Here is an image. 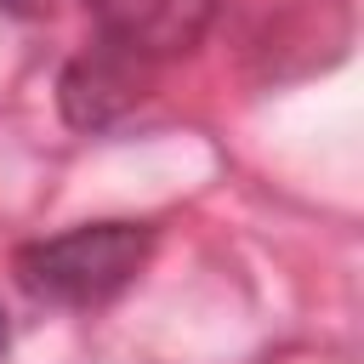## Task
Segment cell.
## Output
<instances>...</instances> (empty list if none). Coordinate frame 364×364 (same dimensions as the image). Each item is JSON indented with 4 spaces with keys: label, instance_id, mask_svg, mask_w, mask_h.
I'll return each instance as SVG.
<instances>
[{
    "label": "cell",
    "instance_id": "3957f363",
    "mask_svg": "<svg viewBox=\"0 0 364 364\" xmlns=\"http://www.w3.org/2000/svg\"><path fill=\"white\" fill-rule=\"evenodd\" d=\"M142 85H148V63H136V57H125V51L97 40L91 51H80L63 68V114L80 131H102L125 108H136Z\"/></svg>",
    "mask_w": 364,
    "mask_h": 364
},
{
    "label": "cell",
    "instance_id": "5b68a950",
    "mask_svg": "<svg viewBox=\"0 0 364 364\" xmlns=\"http://www.w3.org/2000/svg\"><path fill=\"white\" fill-rule=\"evenodd\" d=\"M0 353H6V313H0Z\"/></svg>",
    "mask_w": 364,
    "mask_h": 364
},
{
    "label": "cell",
    "instance_id": "277c9868",
    "mask_svg": "<svg viewBox=\"0 0 364 364\" xmlns=\"http://www.w3.org/2000/svg\"><path fill=\"white\" fill-rule=\"evenodd\" d=\"M0 6H17V11H40V6H51V0H0Z\"/></svg>",
    "mask_w": 364,
    "mask_h": 364
},
{
    "label": "cell",
    "instance_id": "7a4b0ae2",
    "mask_svg": "<svg viewBox=\"0 0 364 364\" xmlns=\"http://www.w3.org/2000/svg\"><path fill=\"white\" fill-rule=\"evenodd\" d=\"M216 6L222 0H85L97 40L148 68L193 51L205 28L216 23Z\"/></svg>",
    "mask_w": 364,
    "mask_h": 364
},
{
    "label": "cell",
    "instance_id": "6da1fadb",
    "mask_svg": "<svg viewBox=\"0 0 364 364\" xmlns=\"http://www.w3.org/2000/svg\"><path fill=\"white\" fill-rule=\"evenodd\" d=\"M148 256H154L148 222H80L68 233L17 250V284L51 307H102L125 284H136Z\"/></svg>",
    "mask_w": 364,
    "mask_h": 364
}]
</instances>
